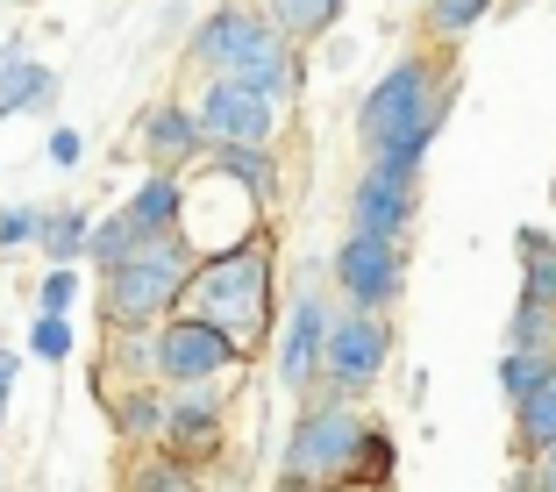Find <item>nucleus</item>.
<instances>
[{
  "instance_id": "f257e3e1",
  "label": "nucleus",
  "mask_w": 556,
  "mask_h": 492,
  "mask_svg": "<svg viewBox=\"0 0 556 492\" xmlns=\"http://www.w3.org/2000/svg\"><path fill=\"white\" fill-rule=\"evenodd\" d=\"M442 129V79L428 58H400L386 79L364 93L357 108V136H364V157L386 164V172H421L428 143Z\"/></svg>"
},
{
  "instance_id": "f03ea898",
  "label": "nucleus",
  "mask_w": 556,
  "mask_h": 492,
  "mask_svg": "<svg viewBox=\"0 0 556 492\" xmlns=\"http://www.w3.org/2000/svg\"><path fill=\"white\" fill-rule=\"evenodd\" d=\"M193 65L207 79H236L250 93H264L271 108L300 93V58H293V36L278 29L264 8H222L193 29Z\"/></svg>"
},
{
  "instance_id": "7ed1b4c3",
  "label": "nucleus",
  "mask_w": 556,
  "mask_h": 492,
  "mask_svg": "<svg viewBox=\"0 0 556 492\" xmlns=\"http://www.w3.org/2000/svg\"><path fill=\"white\" fill-rule=\"evenodd\" d=\"M179 314L222 328L236 350H257V336L271 328V250H264V236H250L243 250H222V257H200Z\"/></svg>"
},
{
  "instance_id": "20e7f679",
  "label": "nucleus",
  "mask_w": 556,
  "mask_h": 492,
  "mask_svg": "<svg viewBox=\"0 0 556 492\" xmlns=\"http://www.w3.org/2000/svg\"><path fill=\"white\" fill-rule=\"evenodd\" d=\"M193 272H200V250L186 243V236H157V243H143L129 264L108 272V286H100L108 328H164L172 314H179Z\"/></svg>"
},
{
  "instance_id": "39448f33",
  "label": "nucleus",
  "mask_w": 556,
  "mask_h": 492,
  "mask_svg": "<svg viewBox=\"0 0 556 492\" xmlns=\"http://www.w3.org/2000/svg\"><path fill=\"white\" fill-rule=\"evenodd\" d=\"M371 443V421L343 400H321V407H300L293 436H286V478H314V485H350L357 457Z\"/></svg>"
},
{
  "instance_id": "423d86ee",
  "label": "nucleus",
  "mask_w": 556,
  "mask_h": 492,
  "mask_svg": "<svg viewBox=\"0 0 556 492\" xmlns=\"http://www.w3.org/2000/svg\"><path fill=\"white\" fill-rule=\"evenodd\" d=\"M193 115L207 129V150H271V136H278V108L236 79H207Z\"/></svg>"
},
{
  "instance_id": "0eeeda50",
  "label": "nucleus",
  "mask_w": 556,
  "mask_h": 492,
  "mask_svg": "<svg viewBox=\"0 0 556 492\" xmlns=\"http://www.w3.org/2000/svg\"><path fill=\"white\" fill-rule=\"evenodd\" d=\"M229 364H243V350L222 336V328L193 321V314H172V321L157 328V378L164 386H214V378L229 371Z\"/></svg>"
},
{
  "instance_id": "6e6552de",
  "label": "nucleus",
  "mask_w": 556,
  "mask_h": 492,
  "mask_svg": "<svg viewBox=\"0 0 556 492\" xmlns=\"http://www.w3.org/2000/svg\"><path fill=\"white\" fill-rule=\"evenodd\" d=\"M336 286H343L350 307H364V314L393 307L400 286H407V250H400L393 236H364V229H350V243L336 250Z\"/></svg>"
},
{
  "instance_id": "1a4fd4ad",
  "label": "nucleus",
  "mask_w": 556,
  "mask_h": 492,
  "mask_svg": "<svg viewBox=\"0 0 556 492\" xmlns=\"http://www.w3.org/2000/svg\"><path fill=\"white\" fill-rule=\"evenodd\" d=\"M386 357H393V328L378 321V314H364V307H343V314H336V328H328L321 378L336 386V393H364V386L386 371Z\"/></svg>"
},
{
  "instance_id": "9d476101",
  "label": "nucleus",
  "mask_w": 556,
  "mask_h": 492,
  "mask_svg": "<svg viewBox=\"0 0 556 492\" xmlns=\"http://www.w3.org/2000/svg\"><path fill=\"white\" fill-rule=\"evenodd\" d=\"M328 328H336V314H328L314 293H300L293 314H286V336H278V386H286V393H307L314 378H321Z\"/></svg>"
},
{
  "instance_id": "9b49d317",
  "label": "nucleus",
  "mask_w": 556,
  "mask_h": 492,
  "mask_svg": "<svg viewBox=\"0 0 556 492\" xmlns=\"http://www.w3.org/2000/svg\"><path fill=\"white\" fill-rule=\"evenodd\" d=\"M407 222H414V179H407V172H386V164H364L357 193H350V229L393 236V243H400Z\"/></svg>"
},
{
  "instance_id": "f8f14e48",
  "label": "nucleus",
  "mask_w": 556,
  "mask_h": 492,
  "mask_svg": "<svg viewBox=\"0 0 556 492\" xmlns=\"http://www.w3.org/2000/svg\"><path fill=\"white\" fill-rule=\"evenodd\" d=\"M143 157L157 164V172H179V164L207 157V129H200V115L186 100H157L143 115Z\"/></svg>"
},
{
  "instance_id": "ddd939ff",
  "label": "nucleus",
  "mask_w": 556,
  "mask_h": 492,
  "mask_svg": "<svg viewBox=\"0 0 556 492\" xmlns=\"http://www.w3.org/2000/svg\"><path fill=\"white\" fill-rule=\"evenodd\" d=\"M164 443L179 450L186 464L222 443V400H214V386H186V393L164 400Z\"/></svg>"
},
{
  "instance_id": "4468645a",
  "label": "nucleus",
  "mask_w": 556,
  "mask_h": 492,
  "mask_svg": "<svg viewBox=\"0 0 556 492\" xmlns=\"http://www.w3.org/2000/svg\"><path fill=\"white\" fill-rule=\"evenodd\" d=\"M58 100V72L36 65L29 43H22V29L0 43V122L8 115H36V108H50Z\"/></svg>"
},
{
  "instance_id": "2eb2a0df",
  "label": "nucleus",
  "mask_w": 556,
  "mask_h": 492,
  "mask_svg": "<svg viewBox=\"0 0 556 492\" xmlns=\"http://www.w3.org/2000/svg\"><path fill=\"white\" fill-rule=\"evenodd\" d=\"M143 229V243H157V236H179L186 229V186H179V172H150L143 186L129 193V207H122Z\"/></svg>"
},
{
  "instance_id": "dca6fc26",
  "label": "nucleus",
  "mask_w": 556,
  "mask_h": 492,
  "mask_svg": "<svg viewBox=\"0 0 556 492\" xmlns=\"http://www.w3.org/2000/svg\"><path fill=\"white\" fill-rule=\"evenodd\" d=\"M521 300L528 307H549L556 314V236L542 229H521Z\"/></svg>"
},
{
  "instance_id": "f3484780",
  "label": "nucleus",
  "mask_w": 556,
  "mask_h": 492,
  "mask_svg": "<svg viewBox=\"0 0 556 492\" xmlns=\"http://www.w3.org/2000/svg\"><path fill=\"white\" fill-rule=\"evenodd\" d=\"M207 164L222 172V179H236L250 200L278 193V157H271V150H207Z\"/></svg>"
},
{
  "instance_id": "a211bd4d",
  "label": "nucleus",
  "mask_w": 556,
  "mask_h": 492,
  "mask_svg": "<svg viewBox=\"0 0 556 492\" xmlns=\"http://www.w3.org/2000/svg\"><path fill=\"white\" fill-rule=\"evenodd\" d=\"M264 15L293 36V43H314V36H328L343 22V0H264Z\"/></svg>"
},
{
  "instance_id": "6ab92c4d",
  "label": "nucleus",
  "mask_w": 556,
  "mask_h": 492,
  "mask_svg": "<svg viewBox=\"0 0 556 492\" xmlns=\"http://www.w3.org/2000/svg\"><path fill=\"white\" fill-rule=\"evenodd\" d=\"M86 243H93V222H86V207H58L43 214V236H36V250L50 257V272L72 257H86Z\"/></svg>"
},
{
  "instance_id": "aec40b11",
  "label": "nucleus",
  "mask_w": 556,
  "mask_h": 492,
  "mask_svg": "<svg viewBox=\"0 0 556 492\" xmlns=\"http://www.w3.org/2000/svg\"><path fill=\"white\" fill-rule=\"evenodd\" d=\"M514 421H521V450H556V364L535 393L514 407Z\"/></svg>"
},
{
  "instance_id": "412c9836",
  "label": "nucleus",
  "mask_w": 556,
  "mask_h": 492,
  "mask_svg": "<svg viewBox=\"0 0 556 492\" xmlns=\"http://www.w3.org/2000/svg\"><path fill=\"white\" fill-rule=\"evenodd\" d=\"M136 250H143V229H136L129 214H108V222H93V243H86V257H93L100 272H115V264H129Z\"/></svg>"
},
{
  "instance_id": "4be33fe9",
  "label": "nucleus",
  "mask_w": 556,
  "mask_h": 492,
  "mask_svg": "<svg viewBox=\"0 0 556 492\" xmlns=\"http://www.w3.org/2000/svg\"><path fill=\"white\" fill-rule=\"evenodd\" d=\"M108 371L157 378V328H115V343H108Z\"/></svg>"
},
{
  "instance_id": "5701e85b",
  "label": "nucleus",
  "mask_w": 556,
  "mask_h": 492,
  "mask_svg": "<svg viewBox=\"0 0 556 492\" xmlns=\"http://www.w3.org/2000/svg\"><path fill=\"white\" fill-rule=\"evenodd\" d=\"M549 364H556V357H535V350H507V357H500V386H507L514 407H521L542 378H549Z\"/></svg>"
},
{
  "instance_id": "b1692460",
  "label": "nucleus",
  "mask_w": 556,
  "mask_h": 492,
  "mask_svg": "<svg viewBox=\"0 0 556 492\" xmlns=\"http://www.w3.org/2000/svg\"><path fill=\"white\" fill-rule=\"evenodd\" d=\"M129 492H200V478H193L186 457H150L143 471L129 478Z\"/></svg>"
},
{
  "instance_id": "393cba45",
  "label": "nucleus",
  "mask_w": 556,
  "mask_h": 492,
  "mask_svg": "<svg viewBox=\"0 0 556 492\" xmlns=\"http://www.w3.org/2000/svg\"><path fill=\"white\" fill-rule=\"evenodd\" d=\"M485 8H492V0H428V29H435V36H464V29L485 22Z\"/></svg>"
},
{
  "instance_id": "a878e982",
  "label": "nucleus",
  "mask_w": 556,
  "mask_h": 492,
  "mask_svg": "<svg viewBox=\"0 0 556 492\" xmlns=\"http://www.w3.org/2000/svg\"><path fill=\"white\" fill-rule=\"evenodd\" d=\"M72 343H79V336H72V321H65V314H36L29 350H36L43 364H65V357H72Z\"/></svg>"
},
{
  "instance_id": "bb28decb",
  "label": "nucleus",
  "mask_w": 556,
  "mask_h": 492,
  "mask_svg": "<svg viewBox=\"0 0 556 492\" xmlns=\"http://www.w3.org/2000/svg\"><path fill=\"white\" fill-rule=\"evenodd\" d=\"M115 428L122 436H164V400H150V393L115 400Z\"/></svg>"
},
{
  "instance_id": "cd10ccee",
  "label": "nucleus",
  "mask_w": 556,
  "mask_h": 492,
  "mask_svg": "<svg viewBox=\"0 0 556 492\" xmlns=\"http://www.w3.org/2000/svg\"><path fill=\"white\" fill-rule=\"evenodd\" d=\"M36 236H43V207H0V250H8V257L29 250Z\"/></svg>"
},
{
  "instance_id": "c85d7f7f",
  "label": "nucleus",
  "mask_w": 556,
  "mask_h": 492,
  "mask_svg": "<svg viewBox=\"0 0 556 492\" xmlns=\"http://www.w3.org/2000/svg\"><path fill=\"white\" fill-rule=\"evenodd\" d=\"M549 321H556L549 307H528V300H521V314H514V350H535V357H549Z\"/></svg>"
},
{
  "instance_id": "c756f323",
  "label": "nucleus",
  "mask_w": 556,
  "mask_h": 492,
  "mask_svg": "<svg viewBox=\"0 0 556 492\" xmlns=\"http://www.w3.org/2000/svg\"><path fill=\"white\" fill-rule=\"evenodd\" d=\"M72 300H79V279H72V264H58L43 279V293H36V314H65L72 321Z\"/></svg>"
},
{
  "instance_id": "7c9ffc66",
  "label": "nucleus",
  "mask_w": 556,
  "mask_h": 492,
  "mask_svg": "<svg viewBox=\"0 0 556 492\" xmlns=\"http://www.w3.org/2000/svg\"><path fill=\"white\" fill-rule=\"evenodd\" d=\"M393 478V443L371 428V443H364V457H357V485H386Z\"/></svg>"
},
{
  "instance_id": "2f4dec72",
  "label": "nucleus",
  "mask_w": 556,
  "mask_h": 492,
  "mask_svg": "<svg viewBox=\"0 0 556 492\" xmlns=\"http://www.w3.org/2000/svg\"><path fill=\"white\" fill-rule=\"evenodd\" d=\"M86 157V136L79 129H50V164H79Z\"/></svg>"
},
{
  "instance_id": "473e14b6",
  "label": "nucleus",
  "mask_w": 556,
  "mask_h": 492,
  "mask_svg": "<svg viewBox=\"0 0 556 492\" xmlns=\"http://www.w3.org/2000/svg\"><path fill=\"white\" fill-rule=\"evenodd\" d=\"M15 371H22V357H15V350H0V414H8V400H15Z\"/></svg>"
},
{
  "instance_id": "72a5a7b5",
  "label": "nucleus",
  "mask_w": 556,
  "mask_h": 492,
  "mask_svg": "<svg viewBox=\"0 0 556 492\" xmlns=\"http://www.w3.org/2000/svg\"><path fill=\"white\" fill-rule=\"evenodd\" d=\"M542 492H556V464H549V478H542Z\"/></svg>"
}]
</instances>
